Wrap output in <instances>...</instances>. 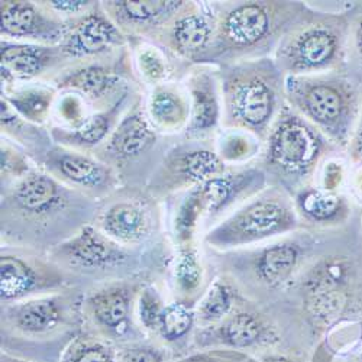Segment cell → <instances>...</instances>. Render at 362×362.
Segmentation results:
<instances>
[{"label": "cell", "instance_id": "ba28073f", "mask_svg": "<svg viewBox=\"0 0 362 362\" xmlns=\"http://www.w3.org/2000/svg\"><path fill=\"white\" fill-rule=\"evenodd\" d=\"M77 309L78 303L63 294L15 301V305H5L2 310V327L5 334L23 339H49L66 334Z\"/></svg>", "mask_w": 362, "mask_h": 362}, {"label": "cell", "instance_id": "ab89813d", "mask_svg": "<svg viewBox=\"0 0 362 362\" xmlns=\"http://www.w3.org/2000/svg\"><path fill=\"white\" fill-rule=\"evenodd\" d=\"M119 362H164V355L154 348H129L119 355Z\"/></svg>", "mask_w": 362, "mask_h": 362}, {"label": "cell", "instance_id": "7402d4cb", "mask_svg": "<svg viewBox=\"0 0 362 362\" xmlns=\"http://www.w3.org/2000/svg\"><path fill=\"white\" fill-rule=\"evenodd\" d=\"M58 88H67L84 96L99 106L107 105L109 99L120 92L124 84L122 70L113 64L90 62L63 71L55 80Z\"/></svg>", "mask_w": 362, "mask_h": 362}, {"label": "cell", "instance_id": "6da1fadb", "mask_svg": "<svg viewBox=\"0 0 362 362\" xmlns=\"http://www.w3.org/2000/svg\"><path fill=\"white\" fill-rule=\"evenodd\" d=\"M306 6L290 2H240L216 18L215 37L199 62L230 63L258 55L281 41L305 15Z\"/></svg>", "mask_w": 362, "mask_h": 362}, {"label": "cell", "instance_id": "f546056e", "mask_svg": "<svg viewBox=\"0 0 362 362\" xmlns=\"http://www.w3.org/2000/svg\"><path fill=\"white\" fill-rule=\"evenodd\" d=\"M117 359L107 339L96 335L74 338L62 356V362H117Z\"/></svg>", "mask_w": 362, "mask_h": 362}, {"label": "cell", "instance_id": "3957f363", "mask_svg": "<svg viewBox=\"0 0 362 362\" xmlns=\"http://www.w3.org/2000/svg\"><path fill=\"white\" fill-rule=\"evenodd\" d=\"M284 93L290 105L330 139L348 144L358 115L355 86L335 74L287 76Z\"/></svg>", "mask_w": 362, "mask_h": 362}, {"label": "cell", "instance_id": "8992f818", "mask_svg": "<svg viewBox=\"0 0 362 362\" xmlns=\"http://www.w3.org/2000/svg\"><path fill=\"white\" fill-rule=\"evenodd\" d=\"M77 190L63 185L51 174L31 171L15 181L2 200V223L21 221L29 228L45 229L48 223L62 222L70 210L78 207Z\"/></svg>", "mask_w": 362, "mask_h": 362}, {"label": "cell", "instance_id": "1f68e13d", "mask_svg": "<svg viewBox=\"0 0 362 362\" xmlns=\"http://www.w3.org/2000/svg\"><path fill=\"white\" fill-rule=\"evenodd\" d=\"M233 291L223 281H215L200 300L197 316L206 323L219 322L228 317L233 306Z\"/></svg>", "mask_w": 362, "mask_h": 362}, {"label": "cell", "instance_id": "52a82bcc", "mask_svg": "<svg viewBox=\"0 0 362 362\" xmlns=\"http://www.w3.org/2000/svg\"><path fill=\"white\" fill-rule=\"evenodd\" d=\"M297 218L288 200L279 193L265 194L215 228L206 238L215 247H239L294 229Z\"/></svg>", "mask_w": 362, "mask_h": 362}, {"label": "cell", "instance_id": "f35d334b", "mask_svg": "<svg viewBox=\"0 0 362 362\" xmlns=\"http://www.w3.org/2000/svg\"><path fill=\"white\" fill-rule=\"evenodd\" d=\"M59 115L63 116L66 122L71 125V128L80 125L83 120L87 117L84 116V107L83 102L77 98V95H69L66 96L62 103H59Z\"/></svg>", "mask_w": 362, "mask_h": 362}, {"label": "cell", "instance_id": "5b68a950", "mask_svg": "<svg viewBox=\"0 0 362 362\" xmlns=\"http://www.w3.org/2000/svg\"><path fill=\"white\" fill-rule=\"evenodd\" d=\"M345 37L344 18L303 15L281 38L276 64L287 76L319 74L339 63Z\"/></svg>", "mask_w": 362, "mask_h": 362}, {"label": "cell", "instance_id": "8d00e7d4", "mask_svg": "<svg viewBox=\"0 0 362 362\" xmlns=\"http://www.w3.org/2000/svg\"><path fill=\"white\" fill-rule=\"evenodd\" d=\"M222 157L226 160H243L251 156L254 146L245 136L229 135L222 141Z\"/></svg>", "mask_w": 362, "mask_h": 362}, {"label": "cell", "instance_id": "9a60e30c", "mask_svg": "<svg viewBox=\"0 0 362 362\" xmlns=\"http://www.w3.org/2000/svg\"><path fill=\"white\" fill-rule=\"evenodd\" d=\"M2 37L31 40L44 44L62 42L66 21L52 15L42 4L35 5L25 0H2Z\"/></svg>", "mask_w": 362, "mask_h": 362}, {"label": "cell", "instance_id": "b9f144b4", "mask_svg": "<svg viewBox=\"0 0 362 362\" xmlns=\"http://www.w3.org/2000/svg\"><path fill=\"white\" fill-rule=\"evenodd\" d=\"M356 42H358V48H359V51H361V54H362V19H361V22H359V25H358Z\"/></svg>", "mask_w": 362, "mask_h": 362}, {"label": "cell", "instance_id": "83f0119b", "mask_svg": "<svg viewBox=\"0 0 362 362\" xmlns=\"http://www.w3.org/2000/svg\"><path fill=\"white\" fill-rule=\"evenodd\" d=\"M2 98L28 122L44 124L52 106L54 90L44 86L28 87L2 92Z\"/></svg>", "mask_w": 362, "mask_h": 362}, {"label": "cell", "instance_id": "4dcf8cb0", "mask_svg": "<svg viewBox=\"0 0 362 362\" xmlns=\"http://www.w3.org/2000/svg\"><path fill=\"white\" fill-rule=\"evenodd\" d=\"M194 323L193 310L181 301H174L164 308L158 332L167 342H177L189 335Z\"/></svg>", "mask_w": 362, "mask_h": 362}, {"label": "cell", "instance_id": "e0dca14e", "mask_svg": "<svg viewBox=\"0 0 362 362\" xmlns=\"http://www.w3.org/2000/svg\"><path fill=\"white\" fill-rule=\"evenodd\" d=\"M96 226L124 247L145 243L154 228L153 210L141 197L124 196L109 202L98 216Z\"/></svg>", "mask_w": 362, "mask_h": 362}, {"label": "cell", "instance_id": "30bf717a", "mask_svg": "<svg viewBox=\"0 0 362 362\" xmlns=\"http://www.w3.org/2000/svg\"><path fill=\"white\" fill-rule=\"evenodd\" d=\"M51 259L62 268L86 273H110L132 259L131 251L105 235L98 226L83 225L51 251Z\"/></svg>", "mask_w": 362, "mask_h": 362}, {"label": "cell", "instance_id": "5bb4252c", "mask_svg": "<svg viewBox=\"0 0 362 362\" xmlns=\"http://www.w3.org/2000/svg\"><path fill=\"white\" fill-rule=\"evenodd\" d=\"M225 164L214 151L206 148L174 149L153 178V185L163 192L200 186L222 175Z\"/></svg>", "mask_w": 362, "mask_h": 362}, {"label": "cell", "instance_id": "484cf974", "mask_svg": "<svg viewBox=\"0 0 362 362\" xmlns=\"http://www.w3.org/2000/svg\"><path fill=\"white\" fill-rule=\"evenodd\" d=\"M149 112L153 122L168 132L178 131L190 116L186 99L175 87L158 86L149 102Z\"/></svg>", "mask_w": 362, "mask_h": 362}, {"label": "cell", "instance_id": "2e32d148", "mask_svg": "<svg viewBox=\"0 0 362 362\" xmlns=\"http://www.w3.org/2000/svg\"><path fill=\"white\" fill-rule=\"evenodd\" d=\"M215 28L216 19L203 13L193 2H186L156 40L177 55L199 62L214 41Z\"/></svg>", "mask_w": 362, "mask_h": 362}, {"label": "cell", "instance_id": "d6986e66", "mask_svg": "<svg viewBox=\"0 0 362 362\" xmlns=\"http://www.w3.org/2000/svg\"><path fill=\"white\" fill-rule=\"evenodd\" d=\"M134 291L132 286L112 284L86 298L83 303L84 313L92 319L103 338L119 339L129 332Z\"/></svg>", "mask_w": 362, "mask_h": 362}, {"label": "cell", "instance_id": "277c9868", "mask_svg": "<svg viewBox=\"0 0 362 362\" xmlns=\"http://www.w3.org/2000/svg\"><path fill=\"white\" fill-rule=\"evenodd\" d=\"M325 148L326 139L313 124L284 109L267 135L264 171L283 186H298L313 174Z\"/></svg>", "mask_w": 362, "mask_h": 362}, {"label": "cell", "instance_id": "4316f807", "mask_svg": "<svg viewBox=\"0 0 362 362\" xmlns=\"http://www.w3.org/2000/svg\"><path fill=\"white\" fill-rule=\"evenodd\" d=\"M268 327L264 320L248 312L228 316L221 326V338L232 348H250L261 344L267 337Z\"/></svg>", "mask_w": 362, "mask_h": 362}, {"label": "cell", "instance_id": "60d3db41", "mask_svg": "<svg viewBox=\"0 0 362 362\" xmlns=\"http://www.w3.org/2000/svg\"><path fill=\"white\" fill-rule=\"evenodd\" d=\"M352 154L354 158L356 161L362 163V119H361V124L359 128L354 136V142H352Z\"/></svg>", "mask_w": 362, "mask_h": 362}, {"label": "cell", "instance_id": "ffe728a7", "mask_svg": "<svg viewBox=\"0 0 362 362\" xmlns=\"http://www.w3.org/2000/svg\"><path fill=\"white\" fill-rule=\"evenodd\" d=\"M157 135L139 109H134L100 146L98 160L107 165H124L145 156L154 146Z\"/></svg>", "mask_w": 362, "mask_h": 362}, {"label": "cell", "instance_id": "603a6c76", "mask_svg": "<svg viewBox=\"0 0 362 362\" xmlns=\"http://www.w3.org/2000/svg\"><path fill=\"white\" fill-rule=\"evenodd\" d=\"M192 110L187 132L190 135L206 134L218 124L221 110L214 78L204 71H196L190 80Z\"/></svg>", "mask_w": 362, "mask_h": 362}, {"label": "cell", "instance_id": "7bdbcfd3", "mask_svg": "<svg viewBox=\"0 0 362 362\" xmlns=\"http://www.w3.org/2000/svg\"><path fill=\"white\" fill-rule=\"evenodd\" d=\"M262 362H293V361H290V359H287L284 356H268Z\"/></svg>", "mask_w": 362, "mask_h": 362}, {"label": "cell", "instance_id": "e575fe53", "mask_svg": "<svg viewBox=\"0 0 362 362\" xmlns=\"http://www.w3.org/2000/svg\"><path fill=\"white\" fill-rule=\"evenodd\" d=\"M138 64L142 76L149 83L158 84L167 77L165 59L156 48H142L138 54Z\"/></svg>", "mask_w": 362, "mask_h": 362}, {"label": "cell", "instance_id": "7a4b0ae2", "mask_svg": "<svg viewBox=\"0 0 362 362\" xmlns=\"http://www.w3.org/2000/svg\"><path fill=\"white\" fill-rule=\"evenodd\" d=\"M281 73L271 59L226 64L222 71L225 127L265 138L281 107Z\"/></svg>", "mask_w": 362, "mask_h": 362}, {"label": "cell", "instance_id": "9c48e42d", "mask_svg": "<svg viewBox=\"0 0 362 362\" xmlns=\"http://www.w3.org/2000/svg\"><path fill=\"white\" fill-rule=\"evenodd\" d=\"M262 181V171L248 170L226 175L222 174L194 187L180 206L175 216V236L180 243L190 240L197 223L204 216L219 214L222 209L250 189L259 187Z\"/></svg>", "mask_w": 362, "mask_h": 362}, {"label": "cell", "instance_id": "d6a6232c", "mask_svg": "<svg viewBox=\"0 0 362 362\" xmlns=\"http://www.w3.org/2000/svg\"><path fill=\"white\" fill-rule=\"evenodd\" d=\"M175 284L183 294L197 293L203 281V268L194 250L186 248L181 251L175 264Z\"/></svg>", "mask_w": 362, "mask_h": 362}, {"label": "cell", "instance_id": "7c38bea8", "mask_svg": "<svg viewBox=\"0 0 362 362\" xmlns=\"http://www.w3.org/2000/svg\"><path fill=\"white\" fill-rule=\"evenodd\" d=\"M127 42L120 28L106 15L102 6H95L83 15L66 21L62 42L58 44L66 59L102 57L124 47Z\"/></svg>", "mask_w": 362, "mask_h": 362}, {"label": "cell", "instance_id": "d4e9b609", "mask_svg": "<svg viewBox=\"0 0 362 362\" xmlns=\"http://www.w3.org/2000/svg\"><path fill=\"white\" fill-rule=\"evenodd\" d=\"M300 259V248L294 243H280L262 250L255 261V274L267 287H279L294 273Z\"/></svg>", "mask_w": 362, "mask_h": 362}, {"label": "cell", "instance_id": "d590c367", "mask_svg": "<svg viewBox=\"0 0 362 362\" xmlns=\"http://www.w3.org/2000/svg\"><path fill=\"white\" fill-rule=\"evenodd\" d=\"M0 164H2V180H19L31 173L28 158L19 153L18 149L8 144H2V154H0Z\"/></svg>", "mask_w": 362, "mask_h": 362}, {"label": "cell", "instance_id": "f1b7e54d", "mask_svg": "<svg viewBox=\"0 0 362 362\" xmlns=\"http://www.w3.org/2000/svg\"><path fill=\"white\" fill-rule=\"evenodd\" d=\"M297 207L308 219L327 223L341 219L345 214L342 197L326 189H305L297 194Z\"/></svg>", "mask_w": 362, "mask_h": 362}, {"label": "cell", "instance_id": "cb8c5ba5", "mask_svg": "<svg viewBox=\"0 0 362 362\" xmlns=\"http://www.w3.org/2000/svg\"><path fill=\"white\" fill-rule=\"evenodd\" d=\"M125 99V98H124ZM124 99L105 112L87 116L83 122L70 129H52V138L69 148L90 149L100 145L112 132Z\"/></svg>", "mask_w": 362, "mask_h": 362}, {"label": "cell", "instance_id": "4fadbf2b", "mask_svg": "<svg viewBox=\"0 0 362 362\" xmlns=\"http://www.w3.org/2000/svg\"><path fill=\"white\" fill-rule=\"evenodd\" d=\"M44 164L52 177L84 194H106L117 183L110 165L77 151L52 148L45 154Z\"/></svg>", "mask_w": 362, "mask_h": 362}, {"label": "cell", "instance_id": "ac0fdd59", "mask_svg": "<svg viewBox=\"0 0 362 362\" xmlns=\"http://www.w3.org/2000/svg\"><path fill=\"white\" fill-rule=\"evenodd\" d=\"M185 5L174 0H120L105 2L102 8L120 31L156 38Z\"/></svg>", "mask_w": 362, "mask_h": 362}, {"label": "cell", "instance_id": "8fae6325", "mask_svg": "<svg viewBox=\"0 0 362 362\" xmlns=\"http://www.w3.org/2000/svg\"><path fill=\"white\" fill-rule=\"evenodd\" d=\"M66 273L52 259L2 251L0 259V294L5 305L34 298L37 294L58 290L66 284Z\"/></svg>", "mask_w": 362, "mask_h": 362}, {"label": "cell", "instance_id": "836d02e7", "mask_svg": "<svg viewBox=\"0 0 362 362\" xmlns=\"http://www.w3.org/2000/svg\"><path fill=\"white\" fill-rule=\"evenodd\" d=\"M164 308L165 306H163L158 293L153 287L144 288L138 300V315L141 325L148 330H158Z\"/></svg>", "mask_w": 362, "mask_h": 362}, {"label": "cell", "instance_id": "44dd1931", "mask_svg": "<svg viewBox=\"0 0 362 362\" xmlns=\"http://www.w3.org/2000/svg\"><path fill=\"white\" fill-rule=\"evenodd\" d=\"M2 88L15 80H31L67 62L59 47L2 41Z\"/></svg>", "mask_w": 362, "mask_h": 362}, {"label": "cell", "instance_id": "ee69618b", "mask_svg": "<svg viewBox=\"0 0 362 362\" xmlns=\"http://www.w3.org/2000/svg\"><path fill=\"white\" fill-rule=\"evenodd\" d=\"M2 362H29V361H23V359H18V358H13L8 354H4L2 355Z\"/></svg>", "mask_w": 362, "mask_h": 362}, {"label": "cell", "instance_id": "74e56055", "mask_svg": "<svg viewBox=\"0 0 362 362\" xmlns=\"http://www.w3.org/2000/svg\"><path fill=\"white\" fill-rule=\"evenodd\" d=\"M47 9H49L52 13H67L78 16L80 12H88L92 11L96 5L95 2H86V0H51V2H41Z\"/></svg>", "mask_w": 362, "mask_h": 362}]
</instances>
